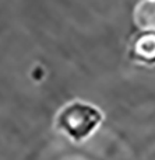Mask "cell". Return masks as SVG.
Segmentation results:
<instances>
[{
    "label": "cell",
    "instance_id": "1",
    "mask_svg": "<svg viewBox=\"0 0 155 160\" xmlns=\"http://www.w3.org/2000/svg\"><path fill=\"white\" fill-rule=\"evenodd\" d=\"M102 111L83 100L70 101L56 115V128L74 142H83L102 124Z\"/></svg>",
    "mask_w": 155,
    "mask_h": 160
},
{
    "label": "cell",
    "instance_id": "2",
    "mask_svg": "<svg viewBox=\"0 0 155 160\" xmlns=\"http://www.w3.org/2000/svg\"><path fill=\"white\" fill-rule=\"evenodd\" d=\"M130 58L145 66L155 65V32H141L134 37L130 45Z\"/></svg>",
    "mask_w": 155,
    "mask_h": 160
},
{
    "label": "cell",
    "instance_id": "3",
    "mask_svg": "<svg viewBox=\"0 0 155 160\" xmlns=\"http://www.w3.org/2000/svg\"><path fill=\"white\" fill-rule=\"evenodd\" d=\"M133 21L143 32H155V0H140L133 10Z\"/></svg>",
    "mask_w": 155,
    "mask_h": 160
}]
</instances>
